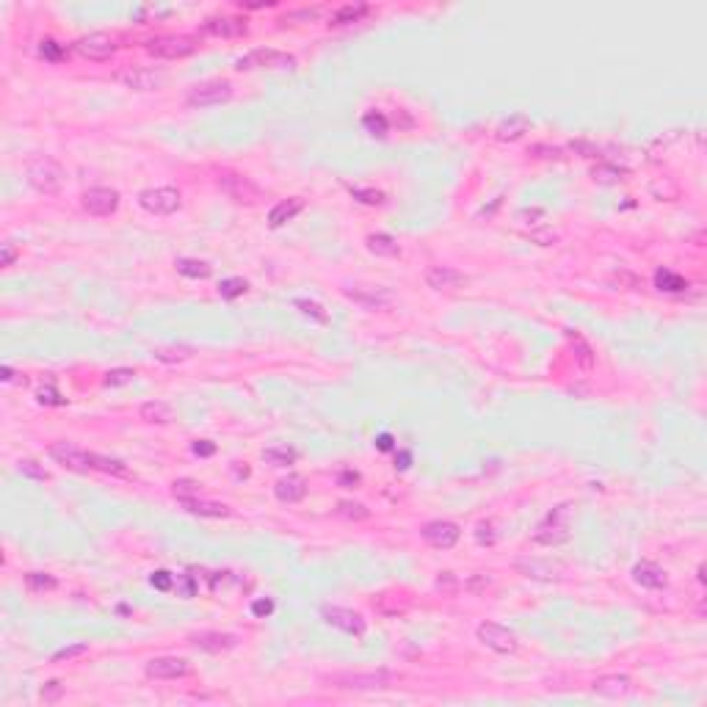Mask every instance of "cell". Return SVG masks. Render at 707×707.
I'll use <instances>...</instances> for the list:
<instances>
[{
	"mask_svg": "<svg viewBox=\"0 0 707 707\" xmlns=\"http://www.w3.org/2000/svg\"><path fill=\"white\" fill-rule=\"evenodd\" d=\"M25 174H28V183L37 188L39 193H58L61 186H64V177H67L64 169H61V163L53 160V158H47V155L34 158L28 163Z\"/></svg>",
	"mask_w": 707,
	"mask_h": 707,
	"instance_id": "obj_1",
	"label": "cell"
},
{
	"mask_svg": "<svg viewBox=\"0 0 707 707\" xmlns=\"http://www.w3.org/2000/svg\"><path fill=\"white\" fill-rule=\"evenodd\" d=\"M569 517H572V506H569V503L553 509V511L542 520V525L536 528L533 542H539V544H544V547H556L561 542H566V539H569Z\"/></svg>",
	"mask_w": 707,
	"mask_h": 707,
	"instance_id": "obj_2",
	"label": "cell"
},
{
	"mask_svg": "<svg viewBox=\"0 0 707 707\" xmlns=\"http://www.w3.org/2000/svg\"><path fill=\"white\" fill-rule=\"evenodd\" d=\"M235 67H238L241 72H243V70H293V67H296V58L288 56V53L271 50V47H260V50H252V53H246L243 58H238Z\"/></svg>",
	"mask_w": 707,
	"mask_h": 707,
	"instance_id": "obj_3",
	"label": "cell"
},
{
	"mask_svg": "<svg viewBox=\"0 0 707 707\" xmlns=\"http://www.w3.org/2000/svg\"><path fill=\"white\" fill-rule=\"evenodd\" d=\"M332 682L345 691H381V688H390L393 674L390 671H345V674H335Z\"/></svg>",
	"mask_w": 707,
	"mask_h": 707,
	"instance_id": "obj_4",
	"label": "cell"
},
{
	"mask_svg": "<svg viewBox=\"0 0 707 707\" xmlns=\"http://www.w3.org/2000/svg\"><path fill=\"white\" fill-rule=\"evenodd\" d=\"M232 97V83L229 80H205L199 86H193L188 91L186 103L191 108H210V106H222Z\"/></svg>",
	"mask_w": 707,
	"mask_h": 707,
	"instance_id": "obj_5",
	"label": "cell"
},
{
	"mask_svg": "<svg viewBox=\"0 0 707 707\" xmlns=\"http://www.w3.org/2000/svg\"><path fill=\"white\" fill-rule=\"evenodd\" d=\"M219 188H222L232 202H238V205H257L262 199L260 188L255 186L249 177L235 174V172H222V174H219Z\"/></svg>",
	"mask_w": 707,
	"mask_h": 707,
	"instance_id": "obj_6",
	"label": "cell"
},
{
	"mask_svg": "<svg viewBox=\"0 0 707 707\" xmlns=\"http://www.w3.org/2000/svg\"><path fill=\"white\" fill-rule=\"evenodd\" d=\"M139 205L152 216H172L180 208V191L177 188H147L139 193Z\"/></svg>",
	"mask_w": 707,
	"mask_h": 707,
	"instance_id": "obj_7",
	"label": "cell"
},
{
	"mask_svg": "<svg viewBox=\"0 0 707 707\" xmlns=\"http://www.w3.org/2000/svg\"><path fill=\"white\" fill-rule=\"evenodd\" d=\"M116 80L133 91H155L166 83V75L163 70H152V67H125L116 75Z\"/></svg>",
	"mask_w": 707,
	"mask_h": 707,
	"instance_id": "obj_8",
	"label": "cell"
},
{
	"mask_svg": "<svg viewBox=\"0 0 707 707\" xmlns=\"http://www.w3.org/2000/svg\"><path fill=\"white\" fill-rule=\"evenodd\" d=\"M478 641L489 647L492 652H500V655H511V652H517V635L511 633L509 628H503V625H497V622H484V625H478Z\"/></svg>",
	"mask_w": 707,
	"mask_h": 707,
	"instance_id": "obj_9",
	"label": "cell"
},
{
	"mask_svg": "<svg viewBox=\"0 0 707 707\" xmlns=\"http://www.w3.org/2000/svg\"><path fill=\"white\" fill-rule=\"evenodd\" d=\"M321 616H324V622L329 625V628H337V630H343V633L348 635H365L368 630V625H365V619L357 613V611H351V608H340V605H326L324 611H321Z\"/></svg>",
	"mask_w": 707,
	"mask_h": 707,
	"instance_id": "obj_10",
	"label": "cell"
},
{
	"mask_svg": "<svg viewBox=\"0 0 707 707\" xmlns=\"http://www.w3.org/2000/svg\"><path fill=\"white\" fill-rule=\"evenodd\" d=\"M116 47H119L116 39L108 37V34H89V37L75 42V50L89 61H108L116 53Z\"/></svg>",
	"mask_w": 707,
	"mask_h": 707,
	"instance_id": "obj_11",
	"label": "cell"
},
{
	"mask_svg": "<svg viewBox=\"0 0 707 707\" xmlns=\"http://www.w3.org/2000/svg\"><path fill=\"white\" fill-rule=\"evenodd\" d=\"M420 536L431 544V547H437V550H450L456 542H459V536H461V530H459V525L456 522H447V520H437V522H428V525H423V530H420Z\"/></svg>",
	"mask_w": 707,
	"mask_h": 707,
	"instance_id": "obj_12",
	"label": "cell"
},
{
	"mask_svg": "<svg viewBox=\"0 0 707 707\" xmlns=\"http://www.w3.org/2000/svg\"><path fill=\"white\" fill-rule=\"evenodd\" d=\"M119 208V191L113 188H89L83 193V210L91 216H111Z\"/></svg>",
	"mask_w": 707,
	"mask_h": 707,
	"instance_id": "obj_13",
	"label": "cell"
},
{
	"mask_svg": "<svg viewBox=\"0 0 707 707\" xmlns=\"http://www.w3.org/2000/svg\"><path fill=\"white\" fill-rule=\"evenodd\" d=\"M147 50L158 58H186L196 50V44L188 37H160L147 42Z\"/></svg>",
	"mask_w": 707,
	"mask_h": 707,
	"instance_id": "obj_14",
	"label": "cell"
},
{
	"mask_svg": "<svg viewBox=\"0 0 707 707\" xmlns=\"http://www.w3.org/2000/svg\"><path fill=\"white\" fill-rule=\"evenodd\" d=\"M50 456L64 464L67 470H77V473H89L91 470V461H89V450L72 445V442H56L50 445Z\"/></svg>",
	"mask_w": 707,
	"mask_h": 707,
	"instance_id": "obj_15",
	"label": "cell"
},
{
	"mask_svg": "<svg viewBox=\"0 0 707 707\" xmlns=\"http://www.w3.org/2000/svg\"><path fill=\"white\" fill-rule=\"evenodd\" d=\"M517 569H520L525 578L547 580V583L563 578V566H561V563H553V561H544V559H520L517 561Z\"/></svg>",
	"mask_w": 707,
	"mask_h": 707,
	"instance_id": "obj_16",
	"label": "cell"
},
{
	"mask_svg": "<svg viewBox=\"0 0 707 707\" xmlns=\"http://www.w3.org/2000/svg\"><path fill=\"white\" fill-rule=\"evenodd\" d=\"M144 671L152 680H180L191 671V666L183 658H155V661H149Z\"/></svg>",
	"mask_w": 707,
	"mask_h": 707,
	"instance_id": "obj_17",
	"label": "cell"
},
{
	"mask_svg": "<svg viewBox=\"0 0 707 707\" xmlns=\"http://www.w3.org/2000/svg\"><path fill=\"white\" fill-rule=\"evenodd\" d=\"M202 31L216 39H238L246 37V23L238 17H210V20H205Z\"/></svg>",
	"mask_w": 707,
	"mask_h": 707,
	"instance_id": "obj_18",
	"label": "cell"
},
{
	"mask_svg": "<svg viewBox=\"0 0 707 707\" xmlns=\"http://www.w3.org/2000/svg\"><path fill=\"white\" fill-rule=\"evenodd\" d=\"M426 282H428V288H434V291H453V288L467 285V276H464L461 271L450 268V265H434V268H428Z\"/></svg>",
	"mask_w": 707,
	"mask_h": 707,
	"instance_id": "obj_19",
	"label": "cell"
},
{
	"mask_svg": "<svg viewBox=\"0 0 707 707\" xmlns=\"http://www.w3.org/2000/svg\"><path fill=\"white\" fill-rule=\"evenodd\" d=\"M633 580L638 586H644V589H663L666 583H669V578H666V569H661L658 563H652V561H641V563H635L633 566Z\"/></svg>",
	"mask_w": 707,
	"mask_h": 707,
	"instance_id": "obj_20",
	"label": "cell"
},
{
	"mask_svg": "<svg viewBox=\"0 0 707 707\" xmlns=\"http://www.w3.org/2000/svg\"><path fill=\"white\" fill-rule=\"evenodd\" d=\"M343 293L351 298V301L362 304L365 310H384L393 301L390 291H376V288H345Z\"/></svg>",
	"mask_w": 707,
	"mask_h": 707,
	"instance_id": "obj_21",
	"label": "cell"
},
{
	"mask_svg": "<svg viewBox=\"0 0 707 707\" xmlns=\"http://www.w3.org/2000/svg\"><path fill=\"white\" fill-rule=\"evenodd\" d=\"M592 688H594V694H599V696L616 699V696H625L633 688V682L625 674H602V677H597Z\"/></svg>",
	"mask_w": 707,
	"mask_h": 707,
	"instance_id": "obj_22",
	"label": "cell"
},
{
	"mask_svg": "<svg viewBox=\"0 0 707 707\" xmlns=\"http://www.w3.org/2000/svg\"><path fill=\"white\" fill-rule=\"evenodd\" d=\"M180 503H183V509H186L188 514H196V517H229V506L216 503V500H202L199 495L196 497H186Z\"/></svg>",
	"mask_w": 707,
	"mask_h": 707,
	"instance_id": "obj_23",
	"label": "cell"
},
{
	"mask_svg": "<svg viewBox=\"0 0 707 707\" xmlns=\"http://www.w3.org/2000/svg\"><path fill=\"white\" fill-rule=\"evenodd\" d=\"M274 495H276L282 503H298V500H304V495H307V481H304L301 476H288V478L276 481Z\"/></svg>",
	"mask_w": 707,
	"mask_h": 707,
	"instance_id": "obj_24",
	"label": "cell"
},
{
	"mask_svg": "<svg viewBox=\"0 0 707 707\" xmlns=\"http://www.w3.org/2000/svg\"><path fill=\"white\" fill-rule=\"evenodd\" d=\"M191 644L205 652H224V649H232L238 644V638L229 633H199L191 638Z\"/></svg>",
	"mask_w": 707,
	"mask_h": 707,
	"instance_id": "obj_25",
	"label": "cell"
},
{
	"mask_svg": "<svg viewBox=\"0 0 707 707\" xmlns=\"http://www.w3.org/2000/svg\"><path fill=\"white\" fill-rule=\"evenodd\" d=\"M301 210H304V199H298V196H293V199H285V202L274 205V210L268 213V224L276 229V227H282V224L293 222Z\"/></svg>",
	"mask_w": 707,
	"mask_h": 707,
	"instance_id": "obj_26",
	"label": "cell"
},
{
	"mask_svg": "<svg viewBox=\"0 0 707 707\" xmlns=\"http://www.w3.org/2000/svg\"><path fill=\"white\" fill-rule=\"evenodd\" d=\"M528 127H530V119L525 113H514V116H509L506 122L497 125V139L500 141H517L520 136L528 133Z\"/></svg>",
	"mask_w": 707,
	"mask_h": 707,
	"instance_id": "obj_27",
	"label": "cell"
},
{
	"mask_svg": "<svg viewBox=\"0 0 707 707\" xmlns=\"http://www.w3.org/2000/svg\"><path fill=\"white\" fill-rule=\"evenodd\" d=\"M368 249H371L376 257H398L401 255V246L393 235H384V232H376V235H368Z\"/></svg>",
	"mask_w": 707,
	"mask_h": 707,
	"instance_id": "obj_28",
	"label": "cell"
},
{
	"mask_svg": "<svg viewBox=\"0 0 707 707\" xmlns=\"http://www.w3.org/2000/svg\"><path fill=\"white\" fill-rule=\"evenodd\" d=\"M655 285H658L661 291H666V293H682V291H688V279L680 276V274H674V271H669V268H658V271H655Z\"/></svg>",
	"mask_w": 707,
	"mask_h": 707,
	"instance_id": "obj_29",
	"label": "cell"
},
{
	"mask_svg": "<svg viewBox=\"0 0 707 707\" xmlns=\"http://www.w3.org/2000/svg\"><path fill=\"white\" fill-rule=\"evenodd\" d=\"M262 459L268 464H274V467H288V464H293L298 459V450L288 445H271L262 450Z\"/></svg>",
	"mask_w": 707,
	"mask_h": 707,
	"instance_id": "obj_30",
	"label": "cell"
},
{
	"mask_svg": "<svg viewBox=\"0 0 707 707\" xmlns=\"http://www.w3.org/2000/svg\"><path fill=\"white\" fill-rule=\"evenodd\" d=\"M89 461H91V470H103V473H108V476H130L127 473V467H125V461H119V459H111V456H103V453H89Z\"/></svg>",
	"mask_w": 707,
	"mask_h": 707,
	"instance_id": "obj_31",
	"label": "cell"
},
{
	"mask_svg": "<svg viewBox=\"0 0 707 707\" xmlns=\"http://www.w3.org/2000/svg\"><path fill=\"white\" fill-rule=\"evenodd\" d=\"M141 420L147 423H172L174 420V409L163 401H149L141 407Z\"/></svg>",
	"mask_w": 707,
	"mask_h": 707,
	"instance_id": "obj_32",
	"label": "cell"
},
{
	"mask_svg": "<svg viewBox=\"0 0 707 707\" xmlns=\"http://www.w3.org/2000/svg\"><path fill=\"white\" fill-rule=\"evenodd\" d=\"M177 271H180L183 276H188V279H208V276L213 274L210 262L191 260V257H183V260H177Z\"/></svg>",
	"mask_w": 707,
	"mask_h": 707,
	"instance_id": "obj_33",
	"label": "cell"
},
{
	"mask_svg": "<svg viewBox=\"0 0 707 707\" xmlns=\"http://www.w3.org/2000/svg\"><path fill=\"white\" fill-rule=\"evenodd\" d=\"M368 14V6L365 3H348V6H343V8H337L335 17H332V25H348V23H357V20H362Z\"/></svg>",
	"mask_w": 707,
	"mask_h": 707,
	"instance_id": "obj_34",
	"label": "cell"
},
{
	"mask_svg": "<svg viewBox=\"0 0 707 707\" xmlns=\"http://www.w3.org/2000/svg\"><path fill=\"white\" fill-rule=\"evenodd\" d=\"M337 517H343V520H368L371 517V511L362 506V503H351V500H340L337 503Z\"/></svg>",
	"mask_w": 707,
	"mask_h": 707,
	"instance_id": "obj_35",
	"label": "cell"
},
{
	"mask_svg": "<svg viewBox=\"0 0 707 707\" xmlns=\"http://www.w3.org/2000/svg\"><path fill=\"white\" fill-rule=\"evenodd\" d=\"M362 127H365V133H371V136H376V139H384L390 125H387V116L371 111V113H365V116H362Z\"/></svg>",
	"mask_w": 707,
	"mask_h": 707,
	"instance_id": "obj_36",
	"label": "cell"
},
{
	"mask_svg": "<svg viewBox=\"0 0 707 707\" xmlns=\"http://www.w3.org/2000/svg\"><path fill=\"white\" fill-rule=\"evenodd\" d=\"M25 583H28V589H34V592H53V589L58 586V580H56L53 575H44V572H28V575H25Z\"/></svg>",
	"mask_w": 707,
	"mask_h": 707,
	"instance_id": "obj_37",
	"label": "cell"
},
{
	"mask_svg": "<svg viewBox=\"0 0 707 707\" xmlns=\"http://www.w3.org/2000/svg\"><path fill=\"white\" fill-rule=\"evenodd\" d=\"M246 279H241V276H232V279H224L222 285H219V296L222 298H238L246 293Z\"/></svg>",
	"mask_w": 707,
	"mask_h": 707,
	"instance_id": "obj_38",
	"label": "cell"
},
{
	"mask_svg": "<svg viewBox=\"0 0 707 707\" xmlns=\"http://www.w3.org/2000/svg\"><path fill=\"white\" fill-rule=\"evenodd\" d=\"M133 376H136L133 368H113V371L106 373L103 384H106V387H122V384H130V381H133Z\"/></svg>",
	"mask_w": 707,
	"mask_h": 707,
	"instance_id": "obj_39",
	"label": "cell"
},
{
	"mask_svg": "<svg viewBox=\"0 0 707 707\" xmlns=\"http://www.w3.org/2000/svg\"><path fill=\"white\" fill-rule=\"evenodd\" d=\"M174 497L177 500H186V497H196L199 492H202V484H196V481H191V478H180V481H174Z\"/></svg>",
	"mask_w": 707,
	"mask_h": 707,
	"instance_id": "obj_40",
	"label": "cell"
},
{
	"mask_svg": "<svg viewBox=\"0 0 707 707\" xmlns=\"http://www.w3.org/2000/svg\"><path fill=\"white\" fill-rule=\"evenodd\" d=\"M569 340H572V345H578V359H580V365H583V368H592V365H594V351L583 343V337L580 335H572V332H569Z\"/></svg>",
	"mask_w": 707,
	"mask_h": 707,
	"instance_id": "obj_41",
	"label": "cell"
},
{
	"mask_svg": "<svg viewBox=\"0 0 707 707\" xmlns=\"http://www.w3.org/2000/svg\"><path fill=\"white\" fill-rule=\"evenodd\" d=\"M191 357V348L186 345H177V348H158L155 351V359L160 362H177V359H188Z\"/></svg>",
	"mask_w": 707,
	"mask_h": 707,
	"instance_id": "obj_42",
	"label": "cell"
},
{
	"mask_svg": "<svg viewBox=\"0 0 707 707\" xmlns=\"http://www.w3.org/2000/svg\"><path fill=\"white\" fill-rule=\"evenodd\" d=\"M296 307L304 312V315H310V318H315L318 324H326L329 321V315L315 304V301H307V298H296Z\"/></svg>",
	"mask_w": 707,
	"mask_h": 707,
	"instance_id": "obj_43",
	"label": "cell"
},
{
	"mask_svg": "<svg viewBox=\"0 0 707 707\" xmlns=\"http://www.w3.org/2000/svg\"><path fill=\"white\" fill-rule=\"evenodd\" d=\"M39 53H42L47 61H61V58L67 56V50H64L58 42H53V39H44L42 47H39Z\"/></svg>",
	"mask_w": 707,
	"mask_h": 707,
	"instance_id": "obj_44",
	"label": "cell"
},
{
	"mask_svg": "<svg viewBox=\"0 0 707 707\" xmlns=\"http://www.w3.org/2000/svg\"><path fill=\"white\" fill-rule=\"evenodd\" d=\"M89 652V644H72V647H64L53 655V663H61V661H72V658H80Z\"/></svg>",
	"mask_w": 707,
	"mask_h": 707,
	"instance_id": "obj_45",
	"label": "cell"
},
{
	"mask_svg": "<svg viewBox=\"0 0 707 707\" xmlns=\"http://www.w3.org/2000/svg\"><path fill=\"white\" fill-rule=\"evenodd\" d=\"M351 196L365 202V205H381L384 202V193L381 191H373V188H351Z\"/></svg>",
	"mask_w": 707,
	"mask_h": 707,
	"instance_id": "obj_46",
	"label": "cell"
},
{
	"mask_svg": "<svg viewBox=\"0 0 707 707\" xmlns=\"http://www.w3.org/2000/svg\"><path fill=\"white\" fill-rule=\"evenodd\" d=\"M20 473H23V476H28V478H34V481H47V478H50V476H47V470H44V467H39L37 461H31V459L20 461Z\"/></svg>",
	"mask_w": 707,
	"mask_h": 707,
	"instance_id": "obj_47",
	"label": "cell"
},
{
	"mask_svg": "<svg viewBox=\"0 0 707 707\" xmlns=\"http://www.w3.org/2000/svg\"><path fill=\"white\" fill-rule=\"evenodd\" d=\"M61 694H64V685H61L58 680H53V682H47V685L42 688V699H44V702H58Z\"/></svg>",
	"mask_w": 707,
	"mask_h": 707,
	"instance_id": "obj_48",
	"label": "cell"
},
{
	"mask_svg": "<svg viewBox=\"0 0 707 707\" xmlns=\"http://www.w3.org/2000/svg\"><path fill=\"white\" fill-rule=\"evenodd\" d=\"M17 255H20V252H17V246H14V243H8V241H6V243H3V246H0V265H3V268H8V265H14V260H17Z\"/></svg>",
	"mask_w": 707,
	"mask_h": 707,
	"instance_id": "obj_49",
	"label": "cell"
},
{
	"mask_svg": "<svg viewBox=\"0 0 707 707\" xmlns=\"http://www.w3.org/2000/svg\"><path fill=\"white\" fill-rule=\"evenodd\" d=\"M476 539L481 542V544H495V530H492V522H481L478 528H476Z\"/></svg>",
	"mask_w": 707,
	"mask_h": 707,
	"instance_id": "obj_50",
	"label": "cell"
},
{
	"mask_svg": "<svg viewBox=\"0 0 707 707\" xmlns=\"http://www.w3.org/2000/svg\"><path fill=\"white\" fill-rule=\"evenodd\" d=\"M39 404H64V398L56 393V387H44L39 390Z\"/></svg>",
	"mask_w": 707,
	"mask_h": 707,
	"instance_id": "obj_51",
	"label": "cell"
},
{
	"mask_svg": "<svg viewBox=\"0 0 707 707\" xmlns=\"http://www.w3.org/2000/svg\"><path fill=\"white\" fill-rule=\"evenodd\" d=\"M152 586H158L160 592H169L172 589V575L169 572H155L152 575Z\"/></svg>",
	"mask_w": 707,
	"mask_h": 707,
	"instance_id": "obj_52",
	"label": "cell"
},
{
	"mask_svg": "<svg viewBox=\"0 0 707 707\" xmlns=\"http://www.w3.org/2000/svg\"><path fill=\"white\" fill-rule=\"evenodd\" d=\"M191 450H193L196 456H210V453H216V445L208 442V440H196V442L191 445Z\"/></svg>",
	"mask_w": 707,
	"mask_h": 707,
	"instance_id": "obj_53",
	"label": "cell"
},
{
	"mask_svg": "<svg viewBox=\"0 0 707 707\" xmlns=\"http://www.w3.org/2000/svg\"><path fill=\"white\" fill-rule=\"evenodd\" d=\"M337 484L345 486V489H351V486L359 484V473H351V470H345V473H340V476H337Z\"/></svg>",
	"mask_w": 707,
	"mask_h": 707,
	"instance_id": "obj_54",
	"label": "cell"
},
{
	"mask_svg": "<svg viewBox=\"0 0 707 707\" xmlns=\"http://www.w3.org/2000/svg\"><path fill=\"white\" fill-rule=\"evenodd\" d=\"M318 17V8H304V11H293V14H288L282 23H293V20H315Z\"/></svg>",
	"mask_w": 707,
	"mask_h": 707,
	"instance_id": "obj_55",
	"label": "cell"
},
{
	"mask_svg": "<svg viewBox=\"0 0 707 707\" xmlns=\"http://www.w3.org/2000/svg\"><path fill=\"white\" fill-rule=\"evenodd\" d=\"M271 611H274V602H271V599H257V602L252 605V613H255V616H268Z\"/></svg>",
	"mask_w": 707,
	"mask_h": 707,
	"instance_id": "obj_56",
	"label": "cell"
},
{
	"mask_svg": "<svg viewBox=\"0 0 707 707\" xmlns=\"http://www.w3.org/2000/svg\"><path fill=\"white\" fill-rule=\"evenodd\" d=\"M594 177L597 180H616V177H622V169L616 172V169H605V166H599V169H594Z\"/></svg>",
	"mask_w": 707,
	"mask_h": 707,
	"instance_id": "obj_57",
	"label": "cell"
},
{
	"mask_svg": "<svg viewBox=\"0 0 707 707\" xmlns=\"http://www.w3.org/2000/svg\"><path fill=\"white\" fill-rule=\"evenodd\" d=\"M376 445H378V450H393V437H390V434H381V437L376 440Z\"/></svg>",
	"mask_w": 707,
	"mask_h": 707,
	"instance_id": "obj_58",
	"label": "cell"
},
{
	"mask_svg": "<svg viewBox=\"0 0 707 707\" xmlns=\"http://www.w3.org/2000/svg\"><path fill=\"white\" fill-rule=\"evenodd\" d=\"M409 461H412V453L409 450H401V453H398V464H395V467L407 470V467H409Z\"/></svg>",
	"mask_w": 707,
	"mask_h": 707,
	"instance_id": "obj_59",
	"label": "cell"
},
{
	"mask_svg": "<svg viewBox=\"0 0 707 707\" xmlns=\"http://www.w3.org/2000/svg\"><path fill=\"white\" fill-rule=\"evenodd\" d=\"M3 381H14V371L8 365H3Z\"/></svg>",
	"mask_w": 707,
	"mask_h": 707,
	"instance_id": "obj_60",
	"label": "cell"
}]
</instances>
